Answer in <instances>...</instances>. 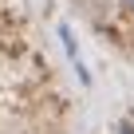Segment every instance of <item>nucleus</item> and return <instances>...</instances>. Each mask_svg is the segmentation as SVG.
Here are the masks:
<instances>
[{
    "label": "nucleus",
    "mask_w": 134,
    "mask_h": 134,
    "mask_svg": "<svg viewBox=\"0 0 134 134\" xmlns=\"http://www.w3.org/2000/svg\"><path fill=\"white\" fill-rule=\"evenodd\" d=\"M126 4H134V0H126Z\"/></svg>",
    "instance_id": "obj_1"
}]
</instances>
